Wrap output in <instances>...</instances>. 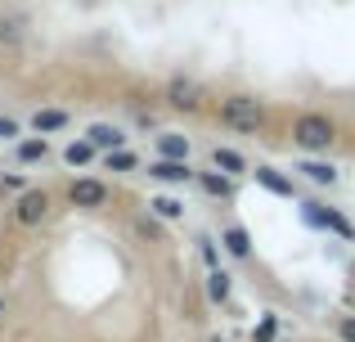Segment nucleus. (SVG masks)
<instances>
[{
    "label": "nucleus",
    "mask_w": 355,
    "mask_h": 342,
    "mask_svg": "<svg viewBox=\"0 0 355 342\" xmlns=\"http://www.w3.org/2000/svg\"><path fill=\"white\" fill-rule=\"evenodd\" d=\"M216 122L234 135H261L270 126V108L257 95H225L216 104Z\"/></svg>",
    "instance_id": "obj_1"
},
{
    "label": "nucleus",
    "mask_w": 355,
    "mask_h": 342,
    "mask_svg": "<svg viewBox=\"0 0 355 342\" xmlns=\"http://www.w3.org/2000/svg\"><path fill=\"white\" fill-rule=\"evenodd\" d=\"M338 122H333L329 113H297L293 117V126H288V140L297 144L302 153H329V149H338Z\"/></svg>",
    "instance_id": "obj_2"
},
{
    "label": "nucleus",
    "mask_w": 355,
    "mask_h": 342,
    "mask_svg": "<svg viewBox=\"0 0 355 342\" xmlns=\"http://www.w3.org/2000/svg\"><path fill=\"white\" fill-rule=\"evenodd\" d=\"M54 212V194L41 189V185H27L23 194H14V203H9V221H14L18 230H36L45 225Z\"/></svg>",
    "instance_id": "obj_3"
},
{
    "label": "nucleus",
    "mask_w": 355,
    "mask_h": 342,
    "mask_svg": "<svg viewBox=\"0 0 355 342\" xmlns=\"http://www.w3.org/2000/svg\"><path fill=\"white\" fill-rule=\"evenodd\" d=\"M68 207H77V212H99V207H108L113 203V185L104 180V176H72V185H68Z\"/></svg>",
    "instance_id": "obj_4"
},
{
    "label": "nucleus",
    "mask_w": 355,
    "mask_h": 342,
    "mask_svg": "<svg viewBox=\"0 0 355 342\" xmlns=\"http://www.w3.org/2000/svg\"><path fill=\"white\" fill-rule=\"evenodd\" d=\"M162 104L175 108V113H202V108H207V86L180 72V77H171L162 86Z\"/></svg>",
    "instance_id": "obj_5"
},
{
    "label": "nucleus",
    "mask_w": 355,
    "mask_h": 342,
    "mask_svg": "<svg viewBox=\"0 0 355 342\" xmlns=\"http://www.w3.org/2000/svg\"><path fill=\"white\" fill-rule=\"evenodd\" d=\"M302 221L306 225H315V230H333L338 239H347V243H355V225L347 216H342L338 207H329V203H315V198H306L302 203Z\"/></svg>",
    "instance_id": "obj_6"
},
{
    "label": "nucleus",
    "mask_w": 355,
    "mask_h": 342,
    "mask_svg": "<svg viewBox=\"0 0 355 342\" xmlns=\"http://www.w3.org/2000/svg\"><path fill=\"white\" fill-rule=\"evenodd\" d=\"M139 171H144L148 180H157V185H189L193 180L189 158H148Z\"/></svg>",
    "instance_id": "obj_7"
},
{
    "label": "nucleus",
    "mask_w": 355,
    "mask_h": 342,
    "mask_svg": "<svg viewBox=\"0 0 355 342\" xmlns=\"http://www.w3.org/2000/svg\"><path fill=\"white\" fill-rule=\"evenodd\" d=\"M32 41V14L23 9H5L0 14V50H18V45Z\"/></svg>",
    "instance_id": "obj_8"
},
{
    "label": "nucleus",
    "mask_w": 355,
    "mask_h": 342,
    "mask_svg": "<svg viewBox=\"0 0 355 342\" xmlns=\"http://www.w3.org/2000/svg\"><path fill=\"white\" fill-rule=\"evenodd\" d=\"M86 140L95 144L99 153H108V149H126L130 135H126V126H117V122H90L86 126Z\"/></svg>",
    "instance_id": "obj_9"
},
{
    "label": "nucleus",
    "mask_w": 355,
    "mask_h": 342,
    "mask_svg": "<svg viewBox=\"0 0 355 342\" xmlns=\"http://www.w3.org/2000/svg\"><path fill=\"white\" fill-rule=\"evenodd\" d=\"M297 176H302V180H311V185H320V189H333V185H338V167H333V162H324L320 153H306L302 162H297L293 167Z\"/></svg>",
    "instance_id": "obj_10"
},
{
    "label": "nucleus",
    "mask_w": 355,
    "mask_h": 342,
    "mask_svg": "<svg viewBox=\"0 0 355 342\" xmlns=\"http://www.w3.org/2000/svg\"><path fill=\"white\" fill-rule=\"evenodd\" d=\"M59 158H63V167H68V171H86V167H95V162H99V149L86 140V135H77V140L63 144Z\"/></svg>",
    "instance_id": "obj_11"
},
{
    "label": "nucleus",
    "mask_w": 355,
    "mask_h": 342,
    "mask_svg": "<svg viewBox=\"0 0 355 342\" xmlns=\"http://www.w3.org/2000/svg\"><path fill=\"white\" fill-rule=\"evenodd\" d=\"M14 153L23 167H41L45 158H50V135H23V140H14Z\"/></svg>",
    "instance_id": "obj_12"
},
{
    "label": "nucleus",
    "mask_w": 355,
    "mask_h": 342,
    "mask_svg": "<svg viewBox=\"0 0 355 342\" xmlns=\"http://www.w3.org/2000/svg\"><path fill=\"white\" fill-rule=\"evenodd\" d=\"M27 126H32L36 135H59V131L72 126V113H68V108H36Z\"/></svg>",
    "instance_id": "obj_13"
},
{
    "label": "nucleus",
    "mask_w": 355,
    "mask_h": 342,
    "mask_svg": "<svg viewBox=\"0 0 355 342\" xmlns=\"http://www.w3.org/2000/svg\"><path fill=\"white\" fill-rule=\"evenodd\" d=\"M252 176H257V185L266 194H275V198H293V194H297L293 176H284L279 167H252Z\"/></svg>",
    "instance_id": "obj_14"
},
{
    "label": "nucleus",
    "mask_w": 355,
    "mask_h": 342,
    "mask_svg": "<svg viewBox=\"0 0 355 342\" xmlns=\"http://www.w3.org/2000/svg\"><path fill=\"white\" fill-rule=\"evenodd\" d=\"M193 180H198V189L207 194V198H234V176L207 167V171H193Z\"/></svg>",
    "instance_id": "obj_15"
},
{
    "label": "nucleus",
    "mask_w": 355,
    "mask_h": 342,
    "mask_svg": "<svg viewBox=\"0 0 355 342\" xmlns=\"http://www.w3.org/2000/svg\"><path fill=\"white\" fill-rule=\"evenodd\" d=\"M211 167H216V171H225V176H234V180H239V176H248V171H252V162L243 158L239 149H230V144H216V149H211Z\"/></svg>",
    "instance_id": "obj_16"
},
{
    "label": "nucleus",
    "mask_w": 355,
    "mask_h": 342,
    "mask_svg": "<svg viewBox=\"0 0 355 342\" xmlns=\"http://www.w3.org/2000/svg\"><path fill=\"white\" fill-rule=\"evenodd\" d=\"M220 248H225L234 262H252V234L243 225H225V230H220Z\"/></svg>",
    "instance_id": "obj_17"
},
{
    "label": "nucleus",
    "mask_w": 355,
    "mask_h": 342,
    "mask_svg": "<svg viewBox=\"0 0 355 342\" xmlns=\"http://www.w3.org/2000/svg\"><path fill=\"white\" fill-rule=\"evenodd\" d=\"M153 144H157V158H189V135H180V131H157L153 135Z\"/></svg>",
    "instance_id": "obj_18"
},
{
    "label": "nucleus",
    "mask_w": 355,
    "mask_h": 342,
    "mask_svg": "<svg viewBox=\"0 0 355 342\" xmlns=\"http://www.w3.org/2000/svg\"><path fill=\"white\" fill-rule=\"evenodd\" d=\"M99 162H104L108 171H117V176H126V171H139V167H144V162H139V153L130 149V144H126V149H108V153H99Z\"/></svg>",
    "instance_id": "obj_19"
},
{
    "label": "nucleus",
    "mask_w": 355,
    "mask_h": 342,
    "mask_svg": "<svg viewBox=\"0 0 355 342\" xmlns=\"http://www.w3.org/2000/svg\"><path fill=\"white\" fill-rule=\"evenodd\" d=\"M230 293H234V284H230V271L211 266V271H207V302H211V307H225Z\"/></svg>",
    "instance_id": "obj_20"
},
{
    "label": "nucleus",
    "mask_w": 355,
    "mask_h": 342,
    "mask_svg": "<svg viewBox=\"0 0 355 342\" xmlns=\"http://www.w3.org/2000/svg\"><path fill=\"white\" fill-rule=\"evenodd\" d=\"M148 212H153L157 221H184V203L175 198V194H153V198H148Z\"/></svg>",
    "instance_id": "obj_21"
},
{
    "label": "nucleus",
    "mask_w": 355,
    "mask_h": 342,
    "mask_svg": "<svg viewBox=\"0 0 355 342\" xmlns=\"http://www.w3.org/2000/svg\"><path fill=\"white\" fill-rule=\"evenodd\" d=\"M279 338V316H261V325L252 329V342H275Z\"/></svg>",
    "instance_id": "obj_22"
},
{
    "label": "nucleus",
    "mask_w": 355,
    "mask_h": 342,
    "mask_svg": "<svg viewBox=\"0 0 355 342\" xmlns=\"http://www.w3.org/2000/svg\"><path fill=\"white\" fill-rule=\"evenodd\" d=\"M0 140H5V144L23 140V122H18V117H9V113H0Z\"/></svg>",
    "instance_id": "obj_23"
},
{
    "label": "nucleus",
    "mask_w": 355,
    "mask_h": 342,
    "mask_svg": "<svg viewBox=\"0 0 355 342\" xmlns=\"http://www.w3.org/2000/svg\"><path fill=\"white\" fill-rule=\"evenodd\" d=\"M27 189V176H18V171H9V176H0V198H14V194H23Z\"/></svg>",
    "instance_id": "obj_24"
},
{
    "label": "nucleus",
    "mask_w": 355,
    "mask_h": 342,
    "mask_svg": "<svg viewBox=\"0 0 355 342\" xmlns=\"http://www.w3.org/2000/svg\"><path fill=\"white\" fill-rule=\"evenodd\" d=\"M135 230H139V239H162V230L153 225V212H148V216H139V221H135Z\"/></svg>",
    "instance_id": "obj_25"
},
{
    "label": "nucleus",
    "mask_w": 355,
    "mask_h": 342,
    "mask_svg": "<svg viewBox=\"0 0 355 342\" xmlns=\"http://www.w3.org/2000/svg\"><path fill=\"white\" fill-rule=\"evenodd\" d=\"M198 248H202V262H207V266H220V253H216V239H198Z\"/></svg>",
    "instance_id": "obj_26"
},
{
    "label": "nucleus",
    "mask_w": 355,
    "mask_h": 342,
    "mask_svg": "<svg viewBox=\"0 0 355 342\" xmlns=\"http://www.w3.org/2000/svg\"><path fill=\"white\" fill-rule=\"evenodd\" d=\"M338 338L342 342H355V316H342L338 320Z\"/></svg>",
    "instance_id": "obj_27"
},
{
    "label": "nucleus",
    "mask_w": 355,
    "mask_h": 342,
    "mask_svg": "<svg viewBox=\"0 0 355 342\" xmlns=\"http://www.w3.org/2000/svg\"><path fill=\"white\" fill-rule=\"evenodd\" d=\"M0 316H5V293H0Z\"/></svg>",
    "instance_id": "obj_28"
},
{
    "label": "nucleus",
    "mask_w": 355,
    "mask_h": 342,
    "mask_svg": "<svg viewBox=\"0 0 355 342\" xmlns=\"http://www.w3.org/2000/svg\"><path fill=\"white\" fill-rule=\"evenodd\" d=\"M275 342H279V338H275Z\"/></svg>",
    "instance_id": "obj_29"
}]
</instances>
